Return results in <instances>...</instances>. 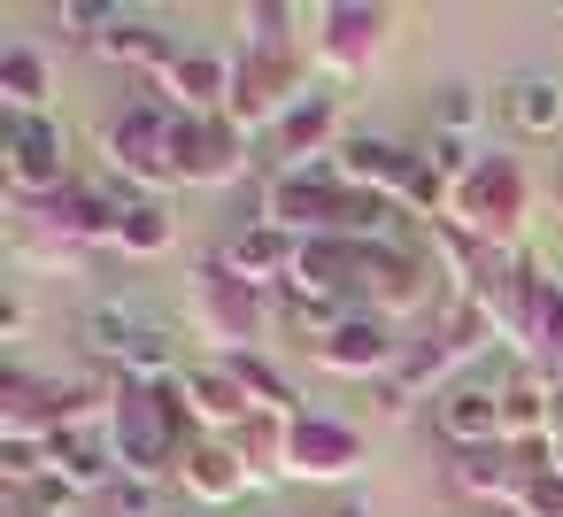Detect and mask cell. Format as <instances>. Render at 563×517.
Wrapping results in <instances>:
<instances>
[{
    "label": "cell",
    "instance_id": "6da1fadb",
    "mask_svg": "<svg viewBox=\"0 0 563 517\" xmlns=\"http://www.w3.org/2000/svg\"><path fill=\"white\" fill-rule=\"evenodd\" d=\"M101 147H109V163L124 170V178H140V186H178L186 170H178V109L155 94V101H132L124 117H109V132H101Z\"/></svg>",
    "mask_w": 563,
    "mask_h": 517
},
{
    "label": "cell",
    "instance_id": "7a4b0ae2",
    "mask_svg": "<svg viewBox=\"0 0 563 517\" xmlns=\"http://www.w3.org/2000/svg\"><path fill=\"white\" fill-rule=\"evenodd\" d=\"M309 86H301V55L294 47H247L240 55V70H232V101H224V124L247 140V132H278V117L301 101Z\"/></svg>",
    "mask_w": 563,
    "mask_h": 517
},
{
    "label": "cell",
    "instance_id": "3957f363",
    "mask_svg": "<svg viewBox=\"0 0 563 517\" xmlns=\"http://www.w3.org/2000/svg\"><path fill=\"white\" fill-rule=\"evenodd\" d=\"M448 224L471 232V240H486V248L517 240V224H525V170L509 155H478V170L448 201Z\"/></svg>",
    "mask_w": 563,
    "mask_h": 517
},
{
    "label": "cell",
    "instance_id": "277c9868",
    "mask_svg": "<svg viewBox=\"0 0 563 517\" xmlns=\"http://www.w3.org/2000/svg\"><path fill=\"white\" fill-rule=\"evenodd\" d=\"M0 178L24 209L55 201L70 186V140L55 117H9V140H0Z\"/></svg>",
    "mask_w": 563,
    "mask_h": 517
},
{
    "label": "cell",
    "instance_id": "5b68a950",
    "mask_svg": "<svg viewBox=\"0 0 563 517\" xmlns=\"http://www.w3.org/2000/svg\"><path fill=\"white\" fill-rule=\"evenodd\" d=\"M324 371H347V378H371V371H401L409 340H394V317L378 309H347V324H332L317 348H309Z\"/></svg>",
    "mask_w": 563,
    "mask_h": 517
},
{
    "label": "cell",
    "instance_id": "8992f818",
    "mask_svg": "<svg viewBox=\"0 0 563 517\" xmlns=\"http://www.w3.org/2000/svg\"><path fill=\"white\" fill-rule=\"evenodd\" d=\"M224 278H240V286H286L294 278V263H301V240L286 232V224H232L224 232V248L209 255Z\"/></svg>",
    "mask_w": 563,
    "mask_h": 517
},
{
    "label": "cell",
    "instance_id": "52a82bcc",
    "mask_svg": "<svg viewBox=\"0 0 563 517\" xmlns=\"http://www.w3.org/2000/svg\"><path fill=\"white\" fill-rule=\"evenodd\" d=\"M347 471H363V432L340 425V417L294 409V432H286V479H347Z\"/></svg>",
    "mask_w": 563,
    "mask_h": 517
},
{
    "label": "cell",
    "instance_id": "ba28073f",
    "mask_svg": "<svg viewBox=\"0 0 563 517\" xmlns=\"http://www.w3.org/2000/svg\"><path fill=\"white\" fill-rule=\"evenodd\" d=\"M178 170H186V186H240L247 178V140L224 117H186L178 109Z\"/></svg>",
    "mask_w": 563,
    "mask_h": 517
},
{
    "label": "cell",
    "instance_id": "9c48e42d",
    "mask_svg": "<svg viewBox=\"0 0 563 517\" xmlns=\"http://www.w3.org/2000/svg\"><path fill=\"white\" fill-rule=\"evenodd\" d=\"M309 24H317V63H324L332 78H355V70L378 55V32H386L394 16H386V9H363V0H332V9H317Z\"/></svg>",
    "mask_w": 563,
    "mask_h": 517
},
{
    "label": "cell",
    "instance_id": "30bf717a",
    "mask_svg": "<svg viewBox=\"0 0 563 517\" xmlns=\"http://www.w3.org/2000/svg\"><path fill=\"white\" fill-rule=\"evenodd\" d=\"M432 425L455 455L463 448H501V386L494 378H455L448 394H432Z\"/></svg>",
    "mask_w": 563,
    "mask_h": 517
},
{
    "label": "cell",
    "instance_id": "8fae6325",
    "mask_svg": "<svg viewBox=\"0 0 563 517\" xmlns=\"http://www.w3.org/2000/svg\"><path fill=\"white\" fill-rule=\"evenodd\" d=\"M232 70H240V63H224V55H209V47H178L170 70H163V101L186 109V117H224Z\"/></svg>",
    "mask_w": 563,
    "mask_h": 517
},
{
    "label": "cell",
    "instance_id": "7c38bea8",
    "mask_svg": "<svg viewBox=\"0 0 563 517\" xmlns=\"http://www.w3.org/2000/svg\"><path fill=\"white\" fill-rule=\"evenodd\" d=\"M332 132H340V94H332V86H309V94L278 117V132H271V140H278V170H301V163L332 155V147H324Z\"/></svg>",
    "mask_w": 563,
    "mask_h": 517
},
{
    "label": "cell",
    "instance_id": "4fadbf2b",
    "mask_svg": "<svg viewBox=\"0 0 563 517\" xmlns=\"http://www.w3.org/2000/svg\"><path fill=\"white\" fill-rule=\"evenodd\" d=\"M178 386H186V409H194V425H209V432H240L247 417H255V402H247V386L232 378V363H186L178 371Z\"/></svg>",
    "mask_w": 563,
    "mask_h": 517
},
{
    "label": "cell",
    "instance_id": "5bb4252c",
    "mask_svg": "<svg viewBox=\"0 0 563 517\" xmlns=\"http://www.w3.org/2000/svg\"><path fill=\"white\" fill-rule=\"evenodd\" d=\"M247 455L232 448V440H217V432H201L194 448H186V463H178V486L194 494V502H209V509H224V502H240L247 494Z\"/></svg>",
    "mask_w": 563,
    "mask_h": 517
},
{
    "label": "cell",
    "instance_id": "9a60e30c",
    "mask_svg": "<svg viewBox=\"0 0 563 517\" xmlns=\"http://www.w3.org/2000/svg\"><path fill=\"white\" fill-rule=\"evenodd\" d=\"M55 240H70V248H86V240H109L117 248V224H124V201H109V194H93V186H63L55 201H40L32 209Z\"/></svg>",
    "mask_w": 563,
    "mask_h": 517
},
{
    "label": "cell",
    "instance_id": "2e32d148",
    "mask_svg": "<svg viewBox=\"0 0 563 517\" xmlns=\"http://www.w3.org/2000/svg\"><path fill=\"white\" fill-rule=\"evenodd\" d=\"M448 479H455V494H471V502H509V509H517V494H525L532 463L501 440V448H463V455L448 463Z\"/></svg>",
    "mask_w": 563,
    "mask_h": 517
},
{
    "label": "cell",
    "instance_id": "e0dca14e",
    "mask_svg": "<svg viewBox=\"0 0 563 517\" xmlns=\"http://www.w3.org/2000/svg\"><path fill=\"white\" fill-rule=\"evenodd\" d=\"M494 109L509 117V132H525V140H548V132L563 124V86H555L548 70H517V78L494 94Z\"/></svg>",
    "mask_w": 563,
    "mask_h": 517
},
{
    "label": "cell",
    "instance_id": "ac0fdd59",
    "mask_svg": "<svg viewBox=\"0 0 563 517\" xmlns=\"http://www.w3.org/2000/svg\"><path fill=\"white\" fill-rule=\"evenodd\" d=\"M47 471H63L78 494H93V486H117L124 471H117V448L101 440V432H86V425H70V432H55L47 440Z\"/></svg>",
    "mask_w": 563,
    "mask_h": 517
},
{
    "label": "cell",
    "instance_id": "d6986e66",
    "mask_svg": "<svg viewBox=\"0 0 563 517\" xmlns=\"http://www.w3.org/2000/svg\"><path fill=\"white\" fill-rule=\"evenodd\" d=\"M255 317H263V294L240 286V278H224V271L209 263V271H201V324H209L217 340H247Z\"/></svg>",
    "mask_w": 563,
    "mask_h": 517
},
{
    "label": "cell",
    "instance_id": "ffe728a7",
    "mask_svg": "<svg viewBox=\"0 0 563 517\" xmlns=\"http://www.w3.org/2000/svg\"><path fill=\"white\" fill-rule=\"evenodd\" d=\"M47 94H55V63L32 40H16L9 55H0V101H9L16 117H47Z\"/></svg>",
    "mask_w": 563,
    "mask_h": 517
},
{
    "label": "cell",
    "instance_id": "44dd1931",
    "mask_svg": "<svg viewBox=\"0 0 563 517\" xmlns=\"http://www.w3.org/2000/svg\"><path fill=\"white\" fill-rule=\"evenodd\" d=\"M101 55H109V63H124V70H155V78H163L178 47H170L147 16H117V24H109V40H101Z\"/></svg>",
    "mask_w": 563,
    "mask_h": 517
},
{
    "label": "cell",
    "instance_id": "7402d4cb",
    "mask_svg": "<svg viewBox=\"0 0 563 517\" xmlns=\"http://www.w3.org/2000/svg\"><path fill=\"white\" fill-rule=\"evenodd\" d=\"M286 432H294V417H278V409H255V417L232 432V448L247 455V471H286Z\"/></svg>",
    "mask_w": 563,
    "mask_h": 517
},
{
    "label": "cell",
    "instance_id": "603a6c76",
    "mask_svg": "<svg viewBox=\"0 0 563 517\" xmlns=\"http://www.w3.org/2000/svg\"><path fill=\"white\" fill-rule=\"evenodd\" d=\"M170 240H178V224H170L163 201H124V224H117V248L124 255H163Z\"/></svg>",
    "mask_w": 563,
    "mask_h": 517
},
{
    "label": "cell",
    "instance_id": "cb8c5ba5",
    "mask_svg": "<svg viewBox=\"0 0 563 517\" xmlns=\"http://www.w3.org/2000/svg\"><path fill=\"white\" fill-rule=\"evenodd\" d=\"M232 378L247 386V402H255V409H278V417H294V386H286V378H278L263 355H247V348H240V355H232Z\"/></svg>",
    "mask_w": 563,
    "mask_h": 517
},
{
    "label": "cell",
    "instance_id": "d4e9b609",
    "mask_svg": "<svg viewBox=\"0 0 563 517\" xmlns=\"http://www.w3.org/2000/svg\"><path fill=\"white\" fill-rule=\"evenodd\" d=\"M432 117H440V140H471V124H478L486 109H478L471 86H440V94H432Z\"/></svg>",
    "mask_w": 563,
    "mask_h": 517
},
{
    "label": "cell",
    "instance_id": "484cf974",
    "mask_svg": "<svg viewBox=\"0 0 563 517\" xmlns=\"http://www.w3.org/2000/svg\"><path fill=\"white\" fill-rule=\"evenodd\" d=\"M16 509H32V517H70V509H78V486H70L63 471H47V479H32V486L16 494Z\"/></svg>",
    "mask_w": 563,
    "mask_h": 517
},
{
    "label": "cell",
    "instance_id": "4316f807",
    "mask_svg": "<svg viewBox=\"0 0 563 517\" xmlns=\"http://www.w3.org/2000/svg\"><path fill=\"white\" fill-rule=\"evenodd\" d=\"M0 471H9V486L24 494L32 479H47V440H9L0 432Z\"/></svg>",
    "mask_w": 563,
    "mask_h": 517
},
{
    "label": "cell",
    "instance_id": "83f0119b",
    "mask_svg": "<svg viewBox=\"0 0 563 517\" xmlns=\"http://www.w3.org/2000/svg\"><path fill=\"white\" fill-rule=\"evenodd\" d=\"M247 24H255V47H286L294 9H278V0H255V9H247Z\"/></svg>",
    "mask_w": 563,
    "mask_h": 517
},
{
    "label": "cell",
    "instance_id": "f1b7e54d",
    "mask_svg": "<svg viewBox=\"0 0 563 517\" xmlns=\"http://www.w3.org/2000/svg\"><path fill=\"white\" fill-rule=\"evenodd\" d=\"M109 502H117V517H155V486H140V479H117Z\"/></svg>",
    "mask_w": 563,
    "mask_h": 517
},
{
    "label": "cell",
    "instance_id": "f546056e",
    "mask_svg": "<svg viewBox=\"0 0 563 517\" xmlns=\"http://www.w3.org/2000/svg\"><path fill=\"white\" fill-rule=\"evenodd\" d=\"M332 517H371V509H363V502H340V509H332Z\"/></svg>",
    "mask_w": 563,
    "mask_h": 517
},
{
    "label": "cell",
    "instance_id": "4dcf8cb0",
    "mask_svg": "<svg viewBox=\"0 0 563 517\" xmlns=\"http://www.w3.org/2000/svg\"><path fill=\"white\" fill-rule=\"evenodd\" d=\"M555 186H563V170H555Z\"/></svg>",
    "mask_w": 563,
    "mask_h": 517
}]
</instances>
